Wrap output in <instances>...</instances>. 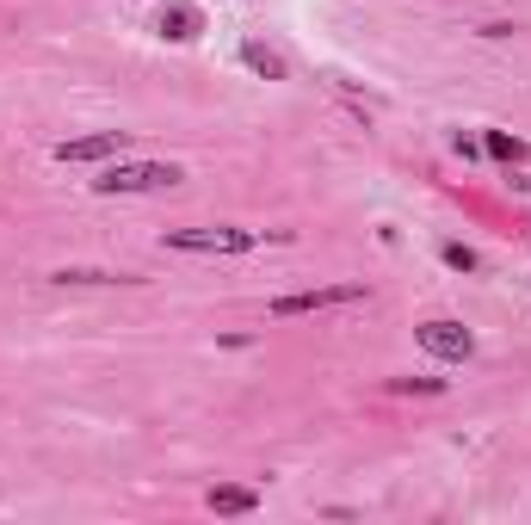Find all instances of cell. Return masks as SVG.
I'll use <instances>...</instances> for the list:
<instances>
[{"instance_id":"1","label":"cell","mask_w":531,"mask_h":525,"mask_svg":"<svg viewBox=\"0 0 531 525\" xmlns=\"http://www.w3.org/2000/svg\"><path fill=\"white\" fill-rule=\"evenodd\" d=\"M186 173L173 167V161H112L93 180L99 198H124V192H167V186H180Z\"/></svg>"},{"instance_id":"2","label":"cell","mask_w":531,"mask_h":525,"mask_svg":"<svg viewBox=\"0 0 531 525\" xmlns=\"http://www.w3.org/2000/svg\"><path fill=\"white\" fill-rule=\"evenodd\" d=\"M161 248H173V254H247V248H260V229H167Z\"/></svg>"},{"instance_id":"3","label":"cell","mask_w":531,"mask_h":525,"mask_svg":"<svg viewBox=\"0 0 531 525\" xmlns=\"http://www.w3.org/2000/svg\"><path fill=\"white\" fill-rule=\"evenodd\" d=\"M414 340L427 346L433 359H445V365H464V359L476 353V334H470L464 322H451V315H439V322H420V328H414Z\"/></svg>"},{"instance_id":"4","label":"cell","mask_w":531,"mask_h":525,"mask_svg":"<svg viewBox=\"0 0 531 525\" xmlns=\"http://www.w3.org/2000/svg\"><path fill=\"white\" fill-rule=\"evenodd\" d=\"M371 291L365 285H315V291H291V297H278L272 315H309V309H340V303H365Z\"/></svg>"},{"instance_id":"5","label":"cell","mask_w":531,"mask_h":525,"mask_svg":"<svg viewBox=\"0 0 531 525\" xmlns=\"http://www.w3.org/2000/svg\"><path fill=\"white\" fill-rule=\"evenodd\" d=\"M130 136L124 130H99V136H75V143H56V161L62 167H81V161H124Z\"/></svg>"},{"instance_id":"6","label":"cell","mask_w":531,"mask_h":525,"mask_svg":"<svg viewBox=\"0 0 531 525\" xmlns=\"http://www.w3.org/2000/svg\"><path fill=\"white\" fill-rule=\"evenodd\" d=\"M155 31H161V38H173V44H192L198 31H204V13L186 7V0H167V7L155 13Z\"/></svg>"},{"instance_id":"7","label":"cell","mask_w":531,"mask_h":525,"mask_svg":"<svg viewBox=\"0 0 531 525\" xmlns=\"http://www.w3.org/2000/svg\"><path fill=\"white\" fill-rule=\"evenodd\" d=\"M254 507H260V495H254V488H235V482L210 488V513H254Z\"/></svg>"},{"instance_id":"8","label":"cell","mask_w":531,"mask_h":525,"mask_svg":"<svg viewBox=\"0 0 531 525\" xmlns=\"http://www.w3.org/2000/svg\"><path fill=\"white\" fill-rule=\"evenodd\" d=\"M241 62L254 68V75H266V81H285V56H278V50H266V44H254V38L241 44Z\"/></svg>"},{"instance_id":"9","label":"cell","mask_w":531,"mask_h":525,"mask_svg":"<svg viewBox=\"0 0 531 525\" xmlns=\"http://www.w3.org/2000/svg\"><path fill=\"white\" fill-rule=\"evenodd\" d=\"M50 278H56V285H130L124 272H93V266H62Z\"/></svg>"},{"instance_id":"10","label":"cell","mask_w":531,"mask_h":525,"mask_svg":"<svg viewBox=\"0 0 531 525\" xmlns=\"http://www.w3.org/2000/svg\"><path fill=\"white\" fill-rule=\"evenodd\" d=\"M482 149H488L494 161H525V155H531L519 136H507V130H488V136H482Z\"/></svg>"},{"instance_id":"11","label":"cell","mask_w":531,"mask_h":525,"mask_svg":"<svg viewBox=\"0 0 531 525\" xmlns=\"http://www.w3.org/2000/svg\"><path fill=\"white\" fill-rule=\"evenodd\" d=\"M439 254H445V266H457V272H476V266H482V260H476V248H464V241H445Z\"/></svg>"},{"instance_id":"12","label":"cell","mask_w":531,"mask_h":525,"mask_svg":"<svg viewBox=\"0 0 531 525\" xmlns=\"http://www.w3.org/2000/svg\"><path fill=\"white\" fill-rule=\"evenodd\" d=\"M389 390H427V396H439L445 383H439V377H396V383H389Z\"/></svg>"}]
</instances>
